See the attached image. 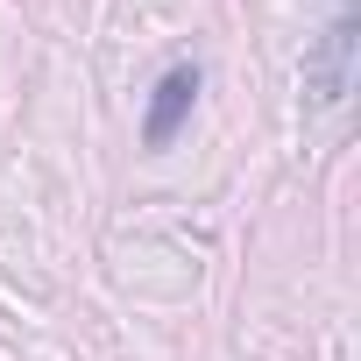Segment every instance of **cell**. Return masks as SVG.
Wrapping results in <instances>:
<instances>
[{
  "mask_svg": "<svg viewBox=\"0 0 361 361\" xmlns=\"http://www.w3.org/2000/svg\"><path fill=\"white\" fill-rule=\"evenodd\" d=\"M192 99H199V64H170V71L156 78V99H149V121H142V142H149V149H170V135L185 128Z\"/></svg>",
  "mask_w": 361,
  "mask_h": 361,
  "instance_id": "2",
  "label": "cell"
},
{
  "mask_svg": "<svg viewBox=\"0 0 361 361\" xmlns=\"http://www.w3.org/2000/svg\"><path fill=\"white\" fill-rule=\"evenodd\" d=\"M305 85H312L319 106H347V92H354V8H340L333 29L319 36V50L305 64Z\"/></svg>",
  "mask_w": 361,
  "mask_h": 361,
  "instance_id": "1",
  "label": "cell"
}]
</instances>
